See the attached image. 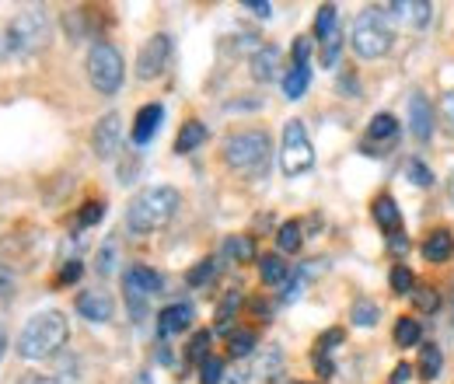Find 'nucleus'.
<instances>
[{"label": "nucleus", "mask_w": 454, "mask_h": 384, "mask_svg": "<svg viewBox=\"0 0 454 384\" xmlns=\"http://www.w3.org/2000/svg\"><path fill=\"white\" fill-rule=\"evenodd\" d=\"M294 384H304V381H294Z\"/></svg>", "instance_id": "obj_55"}, {"label": "nucleus", "mask_w": 454, "mask_h": 384, "mask_svg": "<svg viewBox=\"0 0 454 384\" xmlns=\"http://www.w3.org/2000/svg\"><path fill=\"white\" fill-rule=\"evenodd\" d=\"M245 7H248L255 18H270V14H273V4H266V0H245Z\"/></svg>", "instance_id": "obj_45"}, {"label": "nucleus", "mask_w": 454, "mask_h": 384, "mask_svg": "<svg viewBox=\"0 0 454 384\" xmlns=\"http://www.w3.org/2000/svg\"><path fill=\"white\" fill-rule=\"evenodd\" d=\"M315 371H318L322 378H333V374H336V364H333L325 353H315Z\"/></svg>", "instance_id": "obj_44"}, {"label": "nucleus", "mask_w": 454, "mask_h": 384, "mask_svg": "<svg viewBox=\"0 0 454 384\" xmlns=\"http://www.w3.org/2000/svg\"><path fill=\"white\" fill-rule=\"evenodd\" d=\"M374 220H378V227H381L388 238H398V234H402V210H398V203L388 192L374 200Z\"/></svg>", "instance_id": "obj_17"}, {"label": "nucleus", "mask_w": 454, "mask_h": 384, "mask_svg": "<svg viewBox=\"0 0 454 384\" xmlns=\"http://www.w3.org/2000/svg\"><path fill=\"white\" fill-rule=\"evenodd\" d=\"M340 50H342V32H333V35L322 43V63H325V67H336Z\"/></svg>", "instance_id": "obj_38"}, {"label": "nucleus", "mask_w": 454, "mask_h": 384, "mask_svg": "<svg viewBox=\"0 0 454 384\" xmlns=\"http://www.w3.org/2000/svg\"><path fill=\"white\" fill-rule=\"evenodd\" d=\"M109 270H113V248H106L98 255V273H109Z\"/></svg>", "instance_id": "obj_50"}, {"label": "nucleus", "mask_w": 454, "mask_h": 384, "mask_svg": "<svg viewBox=\"0 0 454 384\" xmlns=\"http://www.w3.org/2000/svg\"><path fill=\"white\" fill-rule=\"evenodd\" d=\"M308 56H311V39L301 35V39L294 43V63H308Z\"/></svg>", "instance_id": "obj_43"}, {"label": "nucleus", "mask_w": 454, "mask_h": 384, "mask_svg": "<svg viewBox=\"0 0 454 384\" xmlns=\"http://www.w3.org/2000/svg\"><path fill=\"white\" fill-rule=\"evenodd\" d=\"M441 115H444V126H448V133H454V91H448V95L441 98Z\"/></svg>", "instance_id": "obj_42"}, {"label": "nucleus", "mask_w": 454, "mask_h": 384, "mask_svg": "<svg viewBox=\"0 0 454 384\" xmlns=\"http://www.w3.org/2000/svg\"><path fill=\"white\" fill-rule=\"evenodd\" d=\"M0 357H4V335H0Z\"/></svg>", "instance_id": "obj_53"}, {"label": "nucleus", "mask_w": 454, "mask_h": 384, "mask_svg": "<svg viewBox=\"0 0 454 384\" xmlns=\"http://www.w3.org/2000/svg\"><path fill=\"white\" fill-rule=\"evenodd\" d=\"M280 364H284V357H280V349H273L270 357L259 360V374H262V378H277V374H280Z\"/></svg>", "instance_id": "obj_40"}, {"label": "nucleus", "mask_w": 454, "mask_h": 384, "mask_svg": "<svg viewBox=\"0 0 454 384\" xmlns=\"http://www.w3.org/2000/svg\"><path fill=\"white\" fill-rule=\"evenodd\" d=\"M409 378H412V367H409V364H398L395 374H392V384H405Z\"/></svg>", "instance_id": "obj_48"}, {"label": "nucleus", "mask_w": 454, "mask_h": 384, "mask_svg": "<svg viewBox=\"0 0 454 384\" xmlns=\"http://www.w3.org/2000/svg\"><path fill=\"white\" fill-rule=\"evenodd\" d=\"M392 339H395V346L402 349H409V346H419V339H423V325H419V318H409V315H402L395 322V332H392Z\"/></svg>", "instance_id": "obj_25"}, {"label": "nucleus", "mask_w": 454, "mask_h": 384, "mask_svg": "<svg viewBox=\"0 0 454 384\" xmlns=\"http://www.w3.org/2000/svg\"><path fill=\"white\" fill-rule=\"evenodd\" d=\"M419 378L423 381H437L441 378V371H444V353H441V346L437 342H423L419 346Z\"/></svg>", "instance_id": "obj_20"}, {"label": "nucleus", "mask_w": 454, "mask_h": 384, "mask_svg": "<svg viewBox=\"0 0 454 384\" xmlns=\"http://www.w3.org/2000/svg\"><path fill=\"white\" fill-rule=\"evenodd\" d=\"M340 88H342V91H353V95H356V81H353V77H342Z\"/></svg>", "instance_id": "obj_51"}, {"label": "nucleus", "mask_w": 454, "mask_h": 384, "mask_svg": "<svg viewBox=\"0 0 454 384\" xmlns=\"http://www.w3.org/2000/svg\"><path fill=\"white\" fill-rule=\"evenodd\" d=\"M349 43H353V53L364 56V59H378V56H385L392 50L395 32H392L388 18L381 14V7H367V11L353 21Z\"/></svg>", "instance_id": "obj_5"}, {"label": "nucleus", "mask_w": 454, "mask_h": 384, "mask_svg": "<svg viewBox=\"0 0 454 384\" xmlns=\"http://www.w3.org/2000/svg\"><path fill=\"white\" fill-rule=\"evenodd\" d=\"M349 318H353V325H360V329H374V325H378V318H381V308H378L374 301L360 297V301H353Z\"/></svg>", "instance_id": "obj_29"}, {"label": "nucleus", "mask_w": 454, "mask_h": 384, "mask_svg": "<svg viewBox=\"0 0 454 384\" xmlns=\"http://www.w3.org/2000/svg\"><path fill=\"white\" fill-rule=\"evenodd\" d=\"M102 217H106V203L91 200V203H84V207H81V214H77V227H95Z\"/></svg>", "instance_id": "obj_36"}, {"label": "nucleus", "mask_w": 454, "mask_h": 384, "mask_svg": "<svg viewBox=\"0 0 454 384\" xmlns=\"http://www.w3.org/2000/svg\"><path fill=\"white\" fill-rule=\"evenodd\" d=\"M405 175H409V178H412V185H419V189H427V185L434 182V171L423 165L419 158H412V161L405 165Z\"/></svg>", "instance_id": "obj_37"}, {"label": "nucleus", "mask_w": 454, "mask_h": 384, "mask_svg": "<svg viewBox=\"0 0 454 384\" xmlns=\"http://www.w3.org/2000/svg\"><path fill=\"white\" fill-rule=\"evenodd\" d=\"M182 196L171 185H151L144 192H137L126 207V227L129 234H154L165 223H171V217L178 214Z\"/></svg>", "instance_id": "obj_2"}, {"label": "nucleus", "mask_w": 454, "mask_h": 384, "mask_svg": "<svg viewBox=\"0 0 454 384\" xmlns=\"http://www.w3.org/2000/svg\"><path fill=\"white\" fill-rule=\"evenodd\" d=\"M333 32H340V7L336 4H322L315 14V39L325 43Z\"/></svg>", "instance_id": "obj_24"}, {"label": "nucleus", "mask_w": 454, "mask_h": 384, "mask_svg": "<svg viewBox=\"0 0 454 384\" xmlns=\"http://www.w3.org/2000/svg\"><path fill=\"white\" fill-rule=\"evenodd\" d=\"M133 384H154V381H151V374H147V371H140V374L133 378Z\"/></svg>", "instance_id": "obj_52"}, {"label": "nucleus", "mask_w": 454, "mask_h": 384, "mask_svg": "<svg viewBox=\"0 0 454 384\" xmlns=\"http://www.w3.org/2000/svg\"><path fill=\"white\" fill-rule=\"evenodd\" d=\"M259 276L266 286H280L290 279V263H284V255H262L259 259Z\"/></svg>", "instance_id": "obj_22"}, {"label": "nucleus", "mask_w": 454, "mask_h": 384, "mask_svg": "<svg viewBox=\"0 0 454 384\" xmlns=\"http://www.w3.org/2000/svg\"><path fill=\"white\" fill-rule=\"evenodd\" d=\"M395 140H398V119L392 112H378V115L371 119V126H367V144H364V147H371V144L392 147Z\"/></svg>", "instance_id": "obj_16"}, {"label": "nucleus", "mask_w": 454, "mask_h": 384, "mask_svg": "<svg viewBox=\"0 0 454 384\" xmlns=\"http://www.w3.org/2000/svg\"><path fill=\"white\" fill-rule=\"evenodd\" d=\"M122 286H126V304H129L133 315L140 318L144 308H147V301H151L154 294H161L165 279L154 273L151 266H129V270L122 273Z\"/></svg>", "instance_id": "obj_8"}, {"label": "nucleus", "mask_w": 454, "mask_h": 384, "mask_svg": "<svg viewBox=\"0 0 454 384\" xmlns=\"http://www.w3.org/2000/svg\"><path fill=\"white\" fill-rule=\"evenodd\" d=\"M301 245H304V231H301V223H297V220L280 223V231H277V248H280L284 255H294V252H301Z\"/></svg>", "instance_id": "obj_27"}, {"label": "nucleus", "mask_w": 454, "mask_h": 384, "mask_svg": "<svg viewBox=\"0 0 454 384\" xmlns=\"http://www.w3.org/2000/svg\"><path fill=\"white\" fill-rule=\"evenodd\" d=\"M342 339H346V335H342V329L322 332V335H318V349H315V353H325V357H329V353H333V349L340 346Z\"/></svg>", "instance_id": "obj_39"}, {"label": "nucleus", "mask_w": 454, "mask_h": 384, "mask_svg": "<svg viewBox=\"0 0 454 384\" xmlns=\"http://www.w3.org/2000/svg\"><path fill=\"white\" fill-rule=\"evenodd\" d=\"M224 360H217V357H210L203 367H200V384H224Z\"/></svg>", "instance_id": "obj_34"}, {"label": "nucleus", "mask_w": 454, "mask_h": 384, "mask_svg": "<svg viewBox=\"0 0 454 384\" xmlns=\"http://www.w3.org/2000/svg\"><path fill=\"white\" fill-rule=\"evenodd\" d=\"M81 273H84V266H81L77 259H70V263L59 270V283H77V279H81Z\"/></svg>", "instance_id": "obj_41"}, {"label": "nucleus", "mask_w": 454, "mask_h": 384, "mask_svg": "<svg viewBox=\"0 0 454 384\" xmlns=\"http://www.w3.org/2000/svg\"><path fill=\"white\" fill-rule=\"evenodd\" d=\"M434 122H437L434 102H430L423 91H412V95H409V129H412V137L427 144V140L434 137Z\"/></svg>", "instance_id": "obj_10"}, {"label": "nucleus", "mask_w": 454, "mask_h": 384, "mask_svg": "<svg viewBox=\"0 0 454 384\" xmlns=\"http://www.w3.org/2000/svg\"><path fill=\"white\" fill-rule=\"evenodd\" d=\"M192 304H185V301H178V304H168L161 315H158V335L161 339H171V335H178V332H185L192 325Z\"/></svg>", "instance_id": "obj_14"}, {"label": "nucleus", "mask_w": 454, "mask_h": 384, "mask_svg": "<svg viewBox=\"0 0 454 384\" xmlns=\"http://www.w3.org/2000/svg\"><path fill=\"white\" fill-rule=\"evenodd\" d=\"M419 252H423V259L427 263H434V266H441V263H448L454 255V238L448 227H437V231H430L427 234V241L419 245Z\"/></svg>", "instance_id": "obj_15"}, {"label": "nucleus", "mask_w": 454, "mask_h": 384, "mask_svg": "<svg viewBox=\"0 0 454 384\" xmlns=\"http://www.w3.org/2000/svg\"><path fill=\"white\" fill-rule=\"evenodd\" d=\"M280 168L286 178H297L304 171L315 168V151H311V137L304 129L301 119H290L284 126V144H280Z\"/></svg>", "instance_id": "obj_7"}, {"label": "nucleus", "mask_w": 454, "mask_h": 384, "mask_svg": "<svg viewBox=\"0 0 454 384\" xmlns=\"http://www.w3.org/2000/svg\"><path fill=\"white\" fill-rule=\"evenodd\" d=\"M70 339V325L63 311H39L25 322V329L18 332V357L21 360H50Z\"/></svg>", "instance_id": "obj_1"}, {"label": "nucleus", "mask_w": 454, "mask_h": 384, "mask_svg": "<svg viewBox=\"0 0 454 384\" xmlns=\"http://www.w3.org/2000/svg\"><path fill=\"white\" fill-rule=\"evenodd\" d=\"M255 332L252 329H238V332H231L227 335V353L234 357V360H245V357H252L255 353Z\"/></svg>", "instance_id": "obj_30"}, {"label": "nucleus", "mask_w": 454, "mask_h": 384, "mask_svg": "<svg viewBox=\"0 0 454 384\" xmlns=\"http://www.w3.org/2000/svg\"><path fill=\"white\" fill-rule=\"evenodd\" d=\"M53 35L50 14L43 7H25L4 32H0V59L4 56H28L43 50Z\"/></svg>", "instance_id": "obj_4"}, {"label": "nucleus", "mask_w": 454, "mask_h": 384, "mask_svg": "<svg viewBox=\"0 0 454 384\" xmlns=\"http://www.w3.org/2000/svg\"><path fill=\"white\" fill-rule=\"evenodd\" d=\"M210 342H214V332L200 329L192 339H189V346H185V364H207L210 360Z\"/></svg>", "instance_id": "obj_28"}, {"label": "nucleus", "mask_w": 454, "mask_h": 384, "mask_svg": "<svg viewBox=\"0 0 454 384\" xmlns=\"http://www.w3.org/2000/svg\"><path fill=\"white\" fill-rule=\"evenodd\" d=\"M245 381H248V371H245V367L227 371V374H224V384H245Z\"/></svg>", "instance_id": "obj_49"}, {"label": "nucleus", "mask_w": 454, "mask_h": 384, "mask_svg": "<svg viewBox=\"0 0 454 384\" xmlns=\"http://www.w3.org/2000/svg\"><path fill=\"white\" fill-rule=\"evenodd\" d=\"M122 77H126V63L122 53L115 50L113 43H95L88 50V81L98 95H115L122 88Z\"/></svg>", "instance_id": "obj_6"}, {"label": "nucleus", "mask_w": 454, "mask_h": 384, "mask_svg": "<svg viewBox=\"0 0 454 384\" xmlns=\"http://www.w3.org/2000/svg\"><path fill=\"white\" fill-rule=\"evenodd\" d=\"M388 279H392V294H398V297H405V294H412V286H416V276L409 273L405 266H395V270H392V276H388Z\"/></svg>", "instance_id": "obj_35"}, {"label": "nucleus", "mask_w": 454, "mask_h": 384, "mask_svg": "<svg viewBox=\"0 0 454 384\" xmlns=\"http://www.w3.org/2000/svg\"><path fill=\"white\" fill-rule=\"evenodd\" d=\"M74 308H77V315H81V318H88L91 325H106L115 311L113 297H109L106 290H81Z\"/></svg>", "instance_id": "obj_12"}, {"label": "nucleus", "mask_w": 454, "mask_h": 384, "mask_svg": "<svg viewBox=\"0 0 454 384\" xmlns=\"http://www.w3.org/2000/svg\"><path fill=\"white\" fill-rule=\"evenodd\" d=\"M224 255L234 263H252L255 259V241L252 234H231L224 241Z\"/></svg>", "instance_id": "obj_26"}, {"label": "nucleus", "mask_w": 454, "mask_h": 384, "mask_svg": "<svg viewBox=\"0 0 454 384\" xmlns=\"http://www.w3.org/2000/svg\"><path fill=\"white\" fill-rule=\"evenodd\" d=\"M388 11H395L402 14L409 25H416V28H423L430 18H434V4L430 0H409V4H392Z\"/></svg>", "instance_id": "obj_23"}, {"label": "nucleus", "mask_w": 454, "mask_h": 384, "mask_svg": "<svg viewBox=\"0 0 454 384\" xmlns=\"http://www.w3.org/2000/svg\"><path fill=\"white\" fill-rule=\"evenodd\" d=\"M217 273H221L217 259H200V263L185 273V283H189V286H207V283H214V279H217Z\"/></svg>", "instance_id": "obj_32"}, {"label": "nucleus", "mask_w": 454, "mask_h": 384, "mask_svg": "<svg viewBox=\"0 0 454 384\" xmlns=\"http://www.w3.org/2000/svg\"><path fill=\"white\" fill-rule=\"evenodd\" d=\"M451 301H454V294H451Z\"/></svg>", "instance_id": "obj_56"}, {"label": "nucleus", "mask_w": 454, "mask_h": 384, "mask_svg": "<svg viewBox=\"0 0 454 384\" xmlns=\"http://www.w3.org/2000/svg\"><path fill=\"white\" fill-rule=\"evenodd\" d=\"M18 384H59V381L53 378V374H25Z\"/></svg>", "instance_id": "obj_47"}, {"label": "nucleus", "mask_w": 454, "mask_h": 384, "mask_svg": "<svg viewBox=\"0 0 454 384\" xmlns=\"http://www.w3.org/2000/svg\"><path fill=\"white\" fill-rule=\"evenodd\" d=\"M14 273L7 270V266H0V297H7V294H14Z\"/></svg>", "instance_id": "obj_46"}, {"label": "nucleus", "mask_w": 454, "mask_h": 384, "mask_svg": "<svg viewBox=\"0 0 454 384\" xmlns=\"http://www.w3.org/2000/svg\"><path fill=\"white\" fill-rule=\"evenodd\" d=\"M280 74V50L277 46H259L255 53H252V77L259 81V84H266V81H273Z\"/></svg>", "instance_id": "obj_18"}, {"label": "nucleus", "mask_w": 454, "mask_h": 384, "mask_svg": "<svg viewBox=\"0 0 454 384\" xmlns=\"http://www.w3.org/2000/svg\"><path fill=\"white\" fill-rule=\"evenodd\" d=\"M412 304L419 315H434L441 308V294L434 286H419V290H412Z\"/></svg>", "instance_id": "obj_33"}, {"label": "nucleus", "mask_w": 454, "mask_h": 384, "mask_svg": "<svg viewBox=\"0 0 454 384\" xmlns=\"http://www.w3.org/2000/svg\"><path fill=\"white\" fill-rule=\"evenodd\" d=\"M161 119H165V106H158V102L144 106V109L137 112V122H133V144L147 147L154 140V133L161 129Z\"/></svg>", "instance_id": "obj_13"}, {"label": "nucleus", "mask_w": 454, "mask_h": 384, "mask_svg": "<svg viewBox=\"0 0 454 384\" xmlns=\"http://www.w3.org/2000/svg\"><path fill=\"white\" fill-rule=\"evenodd\" d=\"M119 144H122V119H119V112H109V115L98 119V126L91 133V147H95V154L102 161H109L119 151Z\"/></svg>", "instance_id": "obj_11"}, {"label": "nucleus", "mask_w": 454, "mask_h": 384, "mask_svg": "<svg viewBox=\"0 0 454 384\" xmlns=\"http://www.w3.org/2000/svg\"><path fill=\"white\" fill-rule=\"evenodd\" d=\"M451 200H454V175H451Z\"/></svg>", "instance_id": "obj_54"}, {"label": "nucleus", "mask_w": 454, "mask_h": 384, "mask_svg": "<svg viewBox=\"0 0 454 384\" xmlns=\"http://www.w3.org/2000/svg\"><path fill=\"white\" fill-rule=\"evenodd\" d=\"M270 158H273V144L266 129H241L224 140L227 168L245 178H262L270 171Z\"/></svg>", "instance_id": "obj_3"}, {"label": "nucleus", "mask_w": 454, "mask_h": 384, "mask_svg": "<svg viewBox=\"0 0 454 384\" xmlns=\"http://www.w3.org/2000/svg\"><path fill=\"white\" fill-rule=\"evenodd\" d=\"M207 126L200 122V119H189L182 129H178V137H175V154H192L196 147H203L207 144Z\"/></svg>", "instance_id": "obj_19"}, {"label": "nucleus", "mask_w": 454, "mask_h": 384, "mask_svg": "<svg viewBox=\"0 0 454 384\" xmlns=\"http://www.w3.org/2000/svg\"><path fill=\"white\" fill-rule=\"evenodd\" d=\"M168 59H171V39L165 32H161V35H151V39L144 43L140 56H137V77H140V81L161 77L165 67H168Z\"/></svg>", "instance_id": "obj_9"}, {"label": "nucleus", "mask_w": 454, "mask_h": 384, "mask_svg": "<svg viewBox=\"0 0 454 384\" xmlns=\"http://www.w3.org/2000/svg\"><path fill=\"white\" fill-rule=\"evenodd\" d=\"M241 308V290H227L221 308H217V332H227L231 335V325H234V315Z\"/></svg>", "instance_id": "obj_31"}, {"label": "nucleus", "mask_w": 454, "mask_h": 384, "mask_svg": "<svg viewBox=\"0 0 454 384\" xmlns=\"http://www.w3.org/2000/svg\"><path fill=\"white\" fill-rule=\"evenodd\" d=\"M308 84H311V67H308V63H294L284 74V98H290V102L304 98Z\"/></svg>", "instance_id": "obj_21"}]
</instances>
